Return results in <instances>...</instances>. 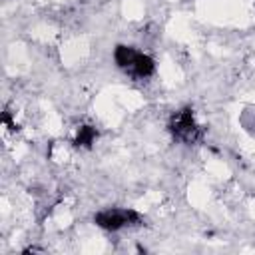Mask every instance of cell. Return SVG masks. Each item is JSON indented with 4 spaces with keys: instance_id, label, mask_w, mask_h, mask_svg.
Instances as JSON below:
<instances>
[{
    "instance_id": "cell-1",
    "label": "cell",
    "mask_w": 255,
    "mask_h": 255,
    "mask_svg": "<svg viewBox=\"0 0 255 255\" xmlns=\"http://www.w3.org/2000/svg\"><path fill=\"white\" fill-rule=\"evenodd\" d=\"M94 223L106 231H118L128 225H141L143 217L133 209H104L94 215Z\"/></svg>"
},
{
    "instance_id": "cell-2",
    "label": "cell",
    "mask_w": 255,
    "mask_h": 255,
    "mask_svg": "<svg viewBox=\"0 0 255 255\" xmlns=\"http://www.w3.org/2000/svg\"><path fill=\"white\" fill-rule=\"evenodd\" d=\"M169 131L173 137L185 141V143H193L201 137V128L195 124L193 118V110L191 108H183L179 112H175L169 120Z\"/></svg>"
},
{
    "instance_id": "cell-3",
    "label": "cell",
    "mask_w": 255,
    "mask_h": 255,
    "mask_svg": "<svg viewBox=\"0 0 255 255\" xmlns=\"http://www.w3.org/2000/svg\"><path fill=\"white\" fill-rule=\"evenodd\" d=\"M129 72H131L133 76H137V78H149V76L155 72V62H153V58L147 56V54H137L133 66L129 68Z\"/></svg>"
},
{
    "instance_id": "cell-4",
    "label": "cell",
    "mask_w": 255,
    "mask_h": 255,
    "mask_svg": "<svg viewBox=\"0 0 255 255\" xmlns=\"http://www.w3.org/2000/svg\"><path fill=\"white\" fill-rule=\"evenodd\" d=\"M137 54H139V52H135L131 46H124V44H120V46H116V50H114V60H116L118 68H122V70H129V68L133 66Z\"/></svg>"
},
{
    "instance_id": "cell-5",
    "label": "cell",
    "mask_w": 255,
    "mask_h": 255,
    "mask_svg": "<svg viewBox=\"0 0 255 255\" xmlns=\"http://www.w3.org/2000/svg\"><path fill=\"white\" fill-rule=\"evenodd\" d=\"M98 137V129L94 126H80L78 133H76V139H74V145L78 147H92V143L96 141Z\"/></svg>"
},
{
    "instance_id": "cell-6",
    "label": "cell",
    "mask_w": 255,
    "mask_h": 255,
    "mask_svg": "<svg viewBox=\"0 0 255 255\" xmlns=\"http://www.w3.org/2000/svg\"><path fill=\"white\" fill-rule=\"evenodd\" d=\"M2 124H4V126H8V129H12V131H18V129H20V128H18V124L12 120V114H10L8 110H4V112H2Z\"/></svg>"
}]
</instances>
